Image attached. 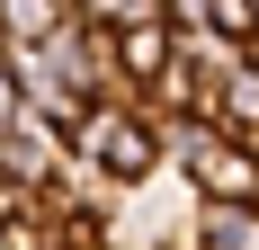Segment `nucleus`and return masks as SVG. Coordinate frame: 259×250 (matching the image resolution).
Instances as JSON below:
<instances>
[{"label": "nucleus", "instance_id": "f257e3e1", "mask_svg": "<svg viewBox=\"0 0 259 250\" xmlns=\"http://www.w3.org/2000/svg\"><path fill=\"white\" fill-rule=\"evenodd\" d=\"M72 152H80V161L107 179V188H125V197L143 188V179H161V170H170V161H161V125L143 116L134 99H116V107H90V125L72 134Z\"/></svg>", "mask_w": 259, "mask_h": 250}, {"label": "nucleus", "instance_id": "f03ea898", "mask_svg": "<svg viewBox=\"0 0 259 250\" xmlns=\"http://www.w3.org/2000/svg\"><path fill=\"white\" fill-rule=\"evenodd\" d=\"M45 63L63 72V90H80L90 107H116L125 99V63H116V27H90V18H72L63 36L45 45Z\"/></svg>", "mask_w": 259, "mask_h": 250}, {"label": "nucleus", "instance_id": "7ed1b4c3", "mask_svg": "<svg viewBox=\"0 0 259 250\" xmlns=\"http://www.w3.org/2000/svg\"><path fill=\"white\" fill-rule=\"evenodd\" d=\"M0 170H9V188H18V197H45L54 179L72 170V134H54L45 116H18L9 134H0Z\"/></svg>", "mask_w": 259, "mask_h": 250}, {"label": "nucleus", "instance_id": "20e7f679", "mask_svg": "<svg viewBox=\"0 0 259 250\" xmlns=\"http://www.w3.org/2000/svg\"><path fill=\"white\" fill-rule=\"evenodd\" d=\"M116 63H125V99H152L161 72L179 63V27L152 18V27H116Z\"/></svg>", "mask_w": 259, "mask_h": 250}, {"label": "nucleus", "instance_id": "39448f33", "mask_svg": "<svg viewBox=\"0 0 259 250\" xmlns=\"http://www.w3.org/2000/svg\"><path fill=\"white\" fill-rule=\"evenodd\" d=\"M206 116H214V134H233V143H259V72H250V63H241L224 90H214V107H206Z\"/></svg>", "mask_w": 259, "mask_h": 250}, {"label": "nucleus", "instance_id": "423d86ee", "mask_svg": "<svg viewBox=\"0 0 259 250\" xmlns=\"http://www.w3.org/2000/svg\"><path fill=\"white\" fill-rule=\"evenodd\" d=\"M27 116V99H18V72H9V54H0V134Z\"/></svg>", "mask_w": 259, "mask_h": 250}, {"label": "nucleus", "instance_id": "0eeeda50", "mask_svg": "<svg viewBox=\"0 0 259 250\" xmlns=\"http://www.w3.org/2000/svg\"><path fill=\"white\" fill-rule=\"evenodd\" d=\"M0 205H9V170H0Z\"/></svg>", "mask_w": 259, "mask_h": 250}, {"label": "nucleus", "instance_id": "6e6552de", "mask_svg": "<svg viewBox=\"0 0 259 250\" xmlns=\"http://www.w3.org/2000/svg\"><path fill=\"white\" fill-rule=\"evenodd\" d=\"M99 250H134V241H99Z\"/></svg>", "mask_w": 259, "mask_h": 250}]
</instances>
